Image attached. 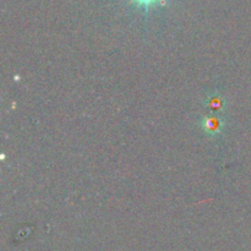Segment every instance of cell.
<instances>
[{
    "mask_svg": "<svg viewBox=\"0 0 251 251\" xmlns=\"http://www.w3.org/2000/svg\"><path fill=\"white\" fill-rule=\"evenodd\" d=\"M202 129L205 130V132H207L208 135H215L220 134L223 129V122L218 117H208L203 118L202 124H201Z\"/></svg>",
    "mask_w": 251,
    "mask_h": 251,
    "instance_id": "cell-1",
    "label": "cell"
},
{
    "mask_svg": "<svg viewBox=\"0 0 251 251\" xmlns=\"http://www.w3.org/2000/svg\"><path fill=\"white\" fill-rule=\"evenodd\" d=\"M130 2L142 9L147 14L153 7L159 6V5H166L167 0H130Z\"/></svg>",
    "mask_w": 251,
    "mask_h": 251,
    "instance_id": "cell-2",
    "label": "cell"
}]
</instances>
